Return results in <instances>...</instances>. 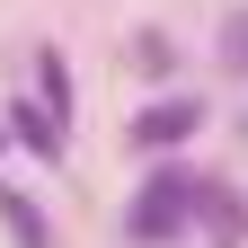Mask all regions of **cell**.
<instances>
[{"mask_svg":"<svg viewBox=\"0 0 248 248\" xmlns=\"http://www.w3.org/2000/svg\"><path fill=\"white\" fill-rule=\"evenodd\" d=\"M0 222H9V239H18V248H53V231L36 222V204H27V195H9V186H0Z\"/></svg>","mask_w":248,"mask_h":248,"instance_id":"5","label":"cell"},{"mask_svg":"<svg viewBox=\"0 0 248 248\" xmlns=\"http://www.w3.org/2000/svg\"><path fill=\"white\" fill-rule=\"evenodd\" d=\"M9 133H18V142H27V151H36V160H62V124H53V115H45V107H36V98H27V107H18V115H9Z\"/></svg>","mask_w":248,"mask_h":248,"instance_id":"3","label":"cell"},{"mask_svg":"<svg viewBox=\"0 0 248 248\" xmlns=\"http://www.w3.org/2000/svg\"><path fill=\"white\" fill-rule=\"evenodd\" d=\"M239 133H248V124H239Z\"/></svg>","mask_w":248,"mask_h":248,"instance_id":"8","label":"cell"},{"mask_svg":"<svg viewBox=\"0 0 248 248\" xmlns=\"http://www.w3.org/2000/svg\"><path fill=\"white\" fill-rule=\"evenodd\" d=\"M36 107L53 124H71V71H62V53H36Z\"/></svg>","mask_w":248,"mask_h":248,"instance_id":"4","label":"cell"},{"mask_svg":"<svg viewBox=\"0 0 248 248\" xmlns=\"http://www.w3.org/2000/svg\"><path fill=\"white\" fill-rule=\"evenodd\" d=\"M195 133H204V107L195 98H160V107H142L133 124H124L133 151H177V142H195Z\"/></svg>","mask_w":248,"mask_h":248,"instance_id":"2","label":"cell"},{"mask_svg":"<svg viewBox=\"0 0 248 248\" xmlns=\"http://www.w3.org/2000/svg\"><path fill=\"white\" fill-rule=\"evenodd\" d=\"M195 204H204V186L186 177V169H160L133 195V213H124V239H133V248H160V239H177L186 222H195Z\"/></svg>","mask_w":248,"mask_h":248,"instance_id":"1","label":"cell"},{"mask_svg":"<svg viewBox=\"0 0 248 248\" xmlns=\"http://www.w3.org/2000/svg\"><path fill=\"white\" fill-rule=\"evenodd\" d=\"M133 53H142L133 71H169V36H133Z\"/></svg>","mask_w":248,"mask_h":248,"instance_id":"7","label":"cell"},{"mask_svg":"<svg viewBox=\"0 0 248 248\" xmlns=\"http://www.w3.org/2000/svg\"><path fill=\"white\" fill-rule=\"evenodd\" d=\"M222 71L248 80V0H239V9H222Z\"/></svg>","mask_w":248,"mask_h":248,"instance_id":"6","label":"cell"}]
</instances>
